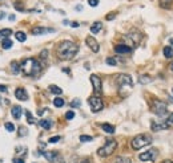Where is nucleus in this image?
Segmentation results:
<instances>
[{
    "label": "nucleus",
    "instance_id": "1",
    "mask_svg": "<svg viewBox=\"0 0 173 163\" xmlns=\"http://www.w3.org/2000/svg\"><path fill=\"white\" fill-rule=\"evenodd\" d=\"M79 52V46L72 41H61L56 46V56L60 60H71Z\"/></svg>",
    "mask_w": 173,
    "mask_h": 163
},
{
    "label": "nucleus",
    "instance_id": "2",
    "mask_svg": "<svg viewBox=\"0 0 173 163\" xmlns=\"http://www.w3.org/2000/svg\"><path fill=\"white\" fill-rule=\"evenodd\" d=\"M20 71L25 76H38L41 72V64L36 58H25L20 64Z\"/></svg>",
    "mask_w": 173,
    "mask_h": 163
},
{
    "label": "nucleus",
    "instance_id": "3",
    "mask_svg": "<svg viewBox=\"0 0 173 163\" xmlns=\"http://www.w3.org/2000/svg\"><path fill=\"white\" fill-rule=\"evenodd\" d=\"M152 142H153V138L149 134H140V135H136V137L132 139L131 146L133 150H140V149L151 145Z\"/></svg>",
    "mask_w": 173,
    "mask_h": 163
},
{
    "label": "nucleus",
    "instance_id": "4",
    "mask_svg": "<svg viewBox=\"0 0 173 163\" xmlns=\"http://www.w3.org/2000/svg\"><path fill=\"white\" fill-rule=\"evenodd\" d=\"M116 147H117V142H116L115 139H106V143L103 146L101 149L97 150L99 157H101V158L109 157V155H112L113 152H115Z\"/></svg>",
    "mask_w": 173,
    "mask_h": 163
},
{
    "label": "nucleus",
    "instance_id": "5",
    "mask_svg": "<svg viewBox=\"0 0 173 163\" xmlns=\"http://www.w3.org/2000/svg\"><path fill=\"white\" fill-rule=\"evenodd\" d=\"M152 110L155 114L160 115V117H164L166 114V111H168V105H166L165 102L160 101V99H155V101H153Z\"/></svg>",
    "mask_w": 173,
    "mask_h": 163
},
{
    "label": "nucleus",
    "instance_id": "6",
    "mask_svg": "<svg viewBox=\"0 0 173 163\" xmlns=\"http://www.w3.org/2000/svg\"><path fill=\"white\" fill-rule=\"evenodd\" d=\"M157 155H158V150L157 149H149L146 150L145 152L139 155V159L141 162H155L157 159Z\"/></svg>",
    "mask_w": 173,
    "mask_h": 163
},
{
    "label": "nucleus",
    "instance_id": "7",
    "mask_svg": "<svg viewBox=\"0 0 173 163\" xmlns=\"http://www.w3.org/2000/svg\"><path fill=\"white\" fill-rule=\"evenodd\" d=\"M89 105H91V110L93 113H99L100 110H103V108H104V104H103L101 98L99 97V96H93L88 99Z\"/></svg>",
    "mask_w": 173,
    "mask_h": 163
},
{
    "label": "nucleus",
    "instance_id": "8",
    "mask_svg": "<svg viewBox=\"0 0 173 163\" xmlns=\"http://www.w3.org/2000/svg\"><path fill=\"white\" fill-rule=\"evenodd\" d=\"M116 84H117L119 88H124V86H131L133 85V80L129 74H119L116 77Z\"/></svg>",
    "mask_w": 173,
    "mask_h": 163
},
{
    "label": "nucleus",
    "instance_id": "9",
    "mask_svg": "<svg viewBox=\"0 0 173 163\" xmlns=\"http://www.w3.org/2000/svg\"><path fill=\"white\" fill-rule=\"evenodd\" d=\"M44 155V158L47 159L48 162H52V163H61V157L57 151H43L41 152Z\"/></svg>",
    "mask_w": 173,
    "mask_h": 163
},
{
    "label": "nucleus",
    "instance_id": "10",
    "mask_svg": "<svg viewBox=\"0 0 173 163\" xmlns=\"http://www.w3.org/2000/svg\"><path fill=\"white\" fill-rule=\"evenodd\" d=\"M91 82H92V86H93V90H95V93L100 94V93H101V90H103L101 78H100L99 76H96V74H92V76H91Z\"/></svg>",
    "mask_w": 173,
    "mask_h": 163
},
{
    "label": "nucleus",
    "instance_id": "11",
    "mask_svg": "<svg viewBox=\"0 0 173 163\" xmlns=\"http://www.w3.org/2000/svg\"><path fill=\"white\" fill-rule=\"evenodd\" d=\"M85 42H86V45L91 48V51L92 52H95V53H97L99 52V49H100V46H99V42L96 41V39L95 37H92V36H88V37L85 39Z\"/></svg>",
    "mask_w": 173,
    "mask_h": 163
},
{
    "label": "nucleus",
    "instance_id": "12",
    "mask_svg": "<svg viewBox=\"0 0 173 163\" xmlns=\"http://www.w3.org/2000/svg\"><path fill=\"white\" fill-rule=\"evenodd\" d=\"M115 52L117 55H129L132 52V48L126 44H119L115 46Z\"/></svg>",
    "mask_w": 173,
    "mask_h": 163
},
{
    "label": "nucleus",
    "instance_id": "13",
    "mask_svg": "<svg viewBox=\"0 0 173 163\" xmlns=\"http://www.w3.org/2000/svg\"><path fill=\"white\" fill-rule=\"evenodd\" d=\"M125 39L131 40V44H132V46H136V45L139 44L140 39H141V35H140L139 32H131V33H128V35L125 36Z\"/></svg>",
    "mask_w": 173,
    "mask_h": 163
},
{
    "label": "nucleus",
    "instance_id": "14",
    "mask_svg": "<svg viewBox=\"0 0 173 163\" xmlns=\"http://www.w3.org/2000/svg\"><path fill=\"white\" fill-rule=\"evenodd\" d=\"M53 32L52 28H45V27H36V28L32 29V33L33 35H45V33H51Z\"/></svg>",
    "mask_w": 173,
    "mask_h": 163
},
{
    "label": "nucleus",
    "instance_id": "15",
    "mask_svg": "<svg viewBox=\"0 0 173 163\" xmlns=\"http://www.w3.org/2000/svg\"><path fill=\"white\" fill-rule=\"evenodd\" d=\"M15 96H16V98L20 99V101H27L28 99V97H27V92L24 90L23 88H18L15 90Z\"/></svg>",
    "mask_w": 173,
    "mask_h": 163
},
{
    "label": "nucleus",
    "instance_id": "16",
    "mask_svg": "<svg viewBox=\"0 0 173 163\" xmlns=\"http://www.w3.org/2000/svg\"><path fill=\"white\" fill-rule=\"evenodd\" d=\"M11 113H12V115L15 119H20V117H21V108H20L19 105H15L11 109Z\"/></svg>",
    "mask_w": 173,
    "mask_h": 163
},
{
    "label": "nucleus",
    "instance_id": "17",
    "mask_svg": "<svg viewBox=\"0 0 173 163\" xmlns=\"http://www.w3.org/2000/svg\"><path fill=\"white\" fill-rule=\"evenodd\" d=\"M101 28H103V24L100 21H96V23H93V24L91 25V32L93 33V35H96V33H99L100 31H101Z\"/></svg>",
    "mask_w": 173,
    "mask_h": 163
},
{
    "label": "nucleus",
    "instance_id": "18",
    "mask_svg": "<svg viewBox=\"0 0 173 163\" xmlns=\"http://www.w3.org/2000/svg\"><path fill=\"white\" fill-rule=\"evenodd\" d=\"M39 125L41 126L44 130H49L52 126V122H51V119H41V121L39 122Z\"/></svg>",
    "mask_w": 173,
    "mask_h": 163
},
{
    "label": "nucleus",
    "instance_id": "19",
    "mask_svg": "<svg viewBox=\"0 0 173 163\" xmlns=\"http://www.w3.org/2000/svg\"><path fill=\"white\" fill-rule=\"evenodd\" d=\"M158 4H160L161 8L168 9V8H171V7H172L173 2H172V0H158Z\"/></svg>",
    "mask_w": 173,
    "mask_h": 163
},
{
    "label": "nucleus",
    "instance_id": "20",
    "mask_svg": "<svg viewBox=\"0 0 173 163\" xmlns=\"http://www.w3.org/2000/svg\"><path fill=\"white\" fill-rule=\"evenodd\" d=\"M101 129L105 133H109V134H113V133H115V127H113L111 124H103L101 125Z\"/></svg>",
    "mask_w": 173,
    "mask_h": 163
},
{
    "label": "nucleus",
    "instance_id": "21",
    "mask_svg": "<svg viewBox=\"0 0 173 163\" xmlns=\"http://www.w3.org/2000/svg\"><path fill=\"white\" fill-rule=\"evenodd\" d=\"M162 129H166V124H155L152 122V130L153 131H160Z\"/></svg>",
    "mask_w": 173,
    "mask_h": 163
},
{
    "label": "nucleus",
    "instance_id": "22",
    "mask_svg": "<svg viewBox=\"0 0 173 163\" xmlns=\"http://www.w3.org/2000/svg\"><path fill=\"white\" fill-rule=\"evenodd\" d=\"M11 35H12V31H11V29H8V28L0 29V39H7L8 36H11Z\"/></svg>",
    "mask_w": 173,
    "mask_h": 163
},
{
    "label": "nucleus",
    "instance_id": "23",
    "mask_svg": "<svg viewBox=\"0 0 173 163\" xmlns=\"http://www.w3.org/2000/svg\"><path fill=\"white\" fill-rule=\"evenodd\" d=\"M164 56L166 58H172L173 57V49H172V46H165L164 48Z\"/></svg>",
    "mask_w": 173,
    "mask_h": 163
},
{
    "label": "nucleus",
    "instance_id": "24",
    "mask_svg": "<svg viewBox=\"0 0 173 163\" xmlns=\"http://www.w3.org/2000/svg\"><path fill=\"white\" fill-rule=\"evenodd\" d=\"M12 46V41L9 39H3L2 40V48L3 49H9Z\"/></svg>",
    "mask_w": 173,
    "mask_h": 163
},
{
    "label": "nucleus",
    "instance_id": "25",
    "mask_svg": "<svg viewBox=\"0 0 173 163\" xmlns=\"http://www.w3.org/2000/svg\"><path fill=\"white\" fill-rule=\"evenodd\" d=\"M15 37H16L18 41L23 42V41H25V40H27V35H25L24 32H16L15 33Z\"/></svg>",
    "mask_w": 173,
    "mask_h": 163
},
{
    "label": "nucleus",
    "instance_id": "26",
    "mask_svg": "<svg viewBox=\"0 0 173 163\" xmlns=\"http://www.w3.org/2000/svg\"><path fill=\"white\" fill-rule=\"evenodd\" d=\"M48 89H49V92H51V93H53V94H61V93H63L61 89H60L59 86H56V85H49Z\"/></svg>",
    "mask_w": 173,
    "mask_h": 163
},
{
    "label": "nucleus",
    "instance_id": "27",
    "mask_svg": "<svg viewBox=\"0 0 173 163\" xmlns=\"http://www.w3.org/2000/svg\"><path fill=\"white\" fill-rule=\"evenodd\" d=\"M53 105H55L56 108H63V106H64V99L61 97H56L53 99Z\"/></svg>",
    "mask_w": 173,
    "mask_h": 163
},
{
    "label": "nucleus",
    "instance_id": "28",
    "mask_svg": "<svg viewBox=\"0 0 173 163\" xmlns=\"http://www.w3.org/2000/svg\"><path fill=\"white\" fill-rule=\"evenodd\" d=\"M139 81H140V84L145 85V84H148V82H151V81H152V78H151V77H148V76H141V77L139 78Z\"/></svg>",
    "mask_w": 173,
    "mask_h": 163
},
{
    "label": "nucleus",
    "instance_id": "29",
    "mask_svg": "<svg viewBox=\"0 0 173 163\" xmlns=\"http://www.w3.org/2000/svg\"><path fill=\"white\" fill-rule=\"evenodd\" d=\"M11 69H12V72L15 73V74H18V73L20 72V65L18 64V62H12V64H11Z\"/></svg>",
    "mask_w": 173,
    "mask_h": 163
},
{
    "label": "nucleus",
    "instance_id": "30",
    "mask_svg": "<svg viewBox=\"0 0 173 163\" xmlns=\"http://www.w3.org/2000/svg\"><path fill=\"white\" fill-rule=\"evenodd\" d=\"M25 114H27V121H28V124H36V119L32 117V114L29 111H25Z\"/></svg>",
    "mask_w": 173,
    "mask_h": 163
},
{
    "label": "nucleus",
    "instance_id": "31",
    "mask_svg": "<svg viewBox=\"0 0 173 163\" xmlns=\"http://www.w3.org/2000/svg\"><path fill=\"white\" fill-rule=\"evenodd\" d=\"M105 62L108 65H117V60H116L115 57H108L105 60Z\"/></svg>",
    "mask_w": 173,
    "mask_h": 163
},
{
    "label": "nucleus",
    "instance_id": "32",
    "mask_svg": "<svg viewBox=\"0 0 173 163\" xmlns=\"http://www.w3.org/2000/svg\"><path fill=\"white\" fill-rule=\"evenodd\" d=\"M80 105H81V102H80L79 98H75L71 101V106L72 108H80Z\"/></svg>",
    "mask_w": 173,
    "mask_h": 163
},
{
    "label": "nucleus",
    "instance_id": "33",
    "mask_svg": "<svg viewBox=\"0 0 173 163\" xmlns=\"http://www.w3.org/2000/svg\"><path fill=\"white\" fill-rule=\"evenodd\" d=\"M115 163H131V159H129V158H124V157H120V158L116 159Z\"/></svg>",
    "mask_w": 173,
    "mask_h": 163
},
{
    "label": "nucleus",
    "instance_id": "34",
    "mask_svg": "<svg viewBox=\"0 0 173 163\" xmlns=\"http://www.w3.org/2000/svg\"><path fill=\"white\" fill-rule=\"evenodd\" d=\"M92 137L91 135H81V137H80V141L81 142H91L92 141Z\"/></svg>",
    "mask_w": 173,
    "mask_h": 163
},
{
    "label": "nucleus",
    "instance_id": "35",
    "mask_svg": "<svg viewBox=\"0 0 173 163\" xmlns=\"http://www.w3.org/2000/svg\"><path fill=\"white\" fill-rule=\"evenodd\" d=\"M5 129L8 131H15V126H13V124H11V122H7V124H5Z\"/></svg>",
    "mask_w": 173,
    "mask_h": 163
},
{
    "label": "nucleus",
    "instance_id": "36",
    "mask_svg": "<svg viewBox=\"0 0 173 163\" xmlns=\"http://www.w3.org/2000/svg\"><path fill=\"white\" fill-rule=\"evenodd\" d=\"M65 118L68 119V121H71V119L75 118V113H73V111H67L65 113Z\"/></svg>",
    "mask_w": 173,
    "mask_h": 163
},
{
    "label": "nucleus",
    "instance_id": "37",
    "mask_svg": "<svg viewBox=\"0 0 173 163\" xmlns=\"http://www.w3.org/2000/svg\"><path fill=\"white\" fill-rule=\"evenodd\" d=\"M60 141V137L59 135H55V137H52V138H49V143H56V142H59Z\"/></svg>",
    "mask_w": 173,
    "mask_h": 163
},
{
    "label": "nucleus",
    "instance_id": "38",
    "mask_svg": "<svg viewBox=\"0 0 173 163\" xmlns=\"http://www.w3.org/2000/svg\"><path fill=\"white\" fill-rule=\"evenodd\" d=\"M88 4L91 7H97L99 5V0H88Z\"/></svg>",
    "mask_w": 173,
    "mask_h": 163
},
{
    "label": "nucleus",
    "instance_id": "39",
    "mask_svg": "<svg viewBox=\"0 0 173 163\" xmlns=\"http://www.w3.org/2000/svg\"><path fill=\"white\" fill-rule=\"evenodd\" d=\"M40 57H41L43 60L48 57V51H45V49H44V51H41V53H40Z\"/></svg>",
    "mask_w": 173,
    "mask_h": 163
},
{
    "label": "nucleus",
    "instance_id": "40",
    "mask_svg": "<svg viewBox=\"0 0 173 163\" xmlns=\"http://www.w3.org/2000/svg\"><path fill=\"white\" fill-rule=\"evenodd\" d=\"M15 7L19 9V11H21V12H23V5H21V2H16V3H15Z\"/></svg>",
    "mask_w": 173,
    "mask_h": 163
},
{
    "label": "nucleus",
    "instance_id": "41",
    "mask_svg": "<svg viewBox=\"0 0 173 163\" xmlns=\"http://www.w3.org/2000/svg\"><path fill=\"white\" fill-rule=\"evenodd\" d=\"M166 122L173 125V113H171V114H169V117H168V119H166Z\"/></svg>",
    "mask_w": 173,
    "mask_h": 163
},
{
    "label": "nucleus",
    "instance_id": "42",
    "mask_svg": "<svg viewBox=\"0 0 173 163\" xmlns=\"http://www.w3.org/2000/svg\"><path fill=\"white\" fill-rule=\"evenodd\" d=\"M27 129H24V127H20V135H24V134H27Z\"/></svg>",
    "mask_w": 173,
    "mask_h": 163
},
{
    "label": "nucleus",
    "instance_id": "43",
    "mask_svg": "<svg viewBox=\"0 0 173 163\" xmlns=\"http://www.w3.org/2000/svg\"><path fill=\"white\" fill-rule=\"evenodd\" d=\"M13 163H24V159H20V158L13 159Z\"/></svg>",
    "mask_w": 173,
    "mask_h": 163
},
{
    "label": "nucleus",
    "instance_id": "44",
    "mask_svg": "<svg viewBox=\"0 0 173 163\" xmlns=\"http://www.w3.org/2000/svg\"><path fill=\"white\" fill-rule=\"evenodd\" d=\"M115 13H109V15H106V20H111V19H113V17H115Z\"/></svg>",
    "mask_w": 173,
    "mask_h": 163
},
{
    "label": "nucleus",
    "instance_id": "45",
    "mask_svg": "<svg viewBox=\"0 0 173 163\" xmlns=\"http://www.w3.org/2000/svg\"><path fill=\"white\" fill-rule=\"evenodd\" d=\"M0 92H3V93H7V86H3V85H0Z\"/></svg>",
    "mask_w": 173,
    "mask_h": 163
},
{
    "label": "nucleus",
    "instance_id": "46",
    "mask_svg": "<svg viewBox=\"0 0 173 163\" xmlns=\"http://www.w3.org/2000/svg\"><path fill=\"white\" fill-rule=\"evenodd\" d=\"M4 16H5V13L3 12V11H0V20H2L3 17H4Z\"/></svg>",
    "mask_w": 173,
    "mask_h": 163
},
{
    "label": "nucleus",
    "instance_id": "47",
    "mask_svg": "<svg viewBox=\"0 0 173 163\" xmlns=\"http://www.w3.org/2000/svg\"><path fill=\"white\" fill-rule=\"evenodd\" d=\"M76 9H77V11H81V9H83V5H76Z\"/></svg>",
    "mask_w": 173,
    "mask_h": 163
},
{
    "label": "nucleus",
    "instance_id": "48",
    "mask_svg": "<svg viewBox=\"0 0 173 163\" xmlns=\"http://www.w3.org/2000/svg\"><path fill=\"white\" fill-rule=\"evenodd\" d=\"M71 25H72V27H75V28H76V27H79V24H77V23H72Z\"/></svg>",
    "mask_w": 173,
    "mask_h": 163
},
{
    "label": "nucleus",
    "instance_id": "49",
    "mask_svg": "<svg viewBox=\"0 0 173 163\" xmlns=\"http://www.w3.org/2000/svg\"><path fill=\"white\" fill-rule=\"evenodd\" d=\"M9 20H15V15H11V16H9Z\"/></svg>",
    "mask_w": 173,
    "mask_h": 163
},
{
    "label": "nucleus",
    "instance_id": "50",
    "mask_svg": "<svg viewBox=\"0 0 173 163\" xmlns=\"http://www.w3.org/2000/svg\"><path fill=\"white\" fill-rule=\"evenodd\" d=\"M162 163H173V161H164Z\"/></svg>",
    "mask_w": 173,
    "mask_h": 163
},
{
    "label": "nucleus",
    "instance_id": "51",
    "mask_svg": "<svg viewBox=\"0 0 173 163\" xmlns=\"http://www.w3.org/2000/svg\"><path fill=\"white\" fill-rule=\"evenodd\" d=\"M169 42H171V45L173 46V39H171V40H169Z\"/></svg>",
    "mask_w": 173,
    "mask_h": 163
},
{
    "label": "nucleus",
    "instance_id": "52",
    "mask_svg": "<svg viewBox=\"0 0 173 163\" xmlns=\"http://www.w3.org/2000/svg\"><path fill=\"white\" fill-rule=\"evenodd\" d=\"M81 163H89V162H88V161H86V159H85V161H83Z\"/></svg>",
    "mask_w": 173,
    "mask_h": 163
},
{
    "label": "nucleus",
    "instance_id": "53",
    "mask_svg": "<svg viewBox=\"0 0 173 163\" xmlns=\"http://www.w3.org/2000/svg\"><path fill=\"white\" fill-rule=\"evenodd\" d=\"M169 99H171V101L173 102V97H172V96H171V97H169Z\"/></svg>",
    "mask_w": 173,
    "mask_h": 163
},
{
    "label": "nucleus",
    "instance_id": "54",
    "mask_svg": "<svg viewBox=\"0 0 173 163\" xmlns=\"http://www.w3.org/2000/svg\"><path fill=\"white\" fill-rule=\"evenodd\" d=\"M171 69H172V71H173V62H172V65H171Z\"/></svg>",
    "mask_w": 173,
    "mask_h": 163
}]
</instances>
